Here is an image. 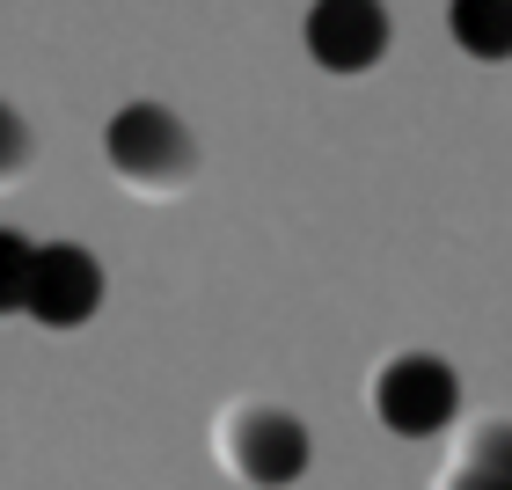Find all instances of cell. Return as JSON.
Masks as SVG:
<instances>
[{
	"instance_id": "6da1fadb",
	"label": "cell",
	"mask_w": 512,
	"mask_h": 490,
	"mask_svg": "<svg viewBox=\"0 0 512 490\" xmlns=\"http://www.w3.org/2000/svg\"><path fill=\"white\" fill-rule=\"evenodd\" d=\"M103 154L132 191H161V198L183 191L191 169H198V139L169 103H125L103 132Z\"/></svg>"
},
{
	"instance_id": "7a4b0ae2",
	"label": "cell",
	"mask_w": 512,
	"mask_h": 490,
	"mask_svg": "<svg viewBox=\"0 0 512 490\" xmlns=\"http://www.w3.org/2000/svg\"><path fill=\"white\" fill-rule=\"evenodd\" d=\"M220 454H227V469H235L242 483H256V490H286V483L308 476L315 439H308V425H300L293 410L242 403V410L220 425Z\"/></svg>"
},
{
	"instance_id": "3957f363",
	"label": "cell",
	"mask_w": 512,
	"mask_h": 490,
	"mask_svg": "<svg viewBox=\"0 0 512 490\" xmlns=\"http://www.w3.org/2000/svg\"><path fill=\"white\" fill-rule=\"evenodd\" d=\"M374 417H381L395 439H432V432H447L454 417H461V373H454L447 359H432V352L388 359L381 381H374Z\"/></svg>"
},
{
	"instance_id": "277c9868",
	"label": "cell",
	"mask_w": 512,
	"mask_h": 490,
	"mask_svg": "<svg viewBox=\"0 0 512 490\" xmlns=\"http://www.w3.org/2000/svg\"><path fill=\"white\" fill-rule=\"evenodd\" d=\"M300 37H308V59L322 74H374L388 59L395 22H388V0H315Z\"/></svg>"
},
{
	"instance_id": "5b68a950",
	"label": "cell",
	"mask_w": 512,
	"mask_h": 490,
	"mask_svg": "<svg viewBox=\"0 0 512 490\" xmlns=\"http://www.w3.org/2000/svg\"><path fill=\"white\" fill-rule=\"evenodd\" d=\"M96 308H103V264H96V249H81V242H37L22 315L44 322V330H81V322H96Z\"/></svg>"
},
{
	"instance_id": "8992f818",
	"label": "cell",
	"mask_w": 512,
	"mask_h": 490,
	"mask_svg": "<svg viewBox=\"0 0 512 490\" xmlns=\"http://www.w3.org/2000/svg\"><path fill=\"white\" fill-rule=\"evenodd\" d=\"M447 37L483 66L512 59V0H447Z\"/></svg>"
},
{
	"instance_id": "52a82bcc",
	"label": "cell",
	"mask_w": 512,
	"mask_h": 490,
	"mask_svg": "<svg viewBox=\"0 0 512 490\" xmlns=\"http://www.w3.org/2000/svg\"><path fill=\"white\" fill-rule=\"evenodd\" d=\"M30 264H37V242L15 235V227H0V315H22V300H30Z\"/></svg>"
},
{
	"instance_id": "ba28073f",
	"label": "cell",
	"mask_w": 512,
	"mask_h": 490,
	"mask_svg": "<svg viewBox=\"0 0 512 490\" xmlns=\"http://www.w3.org/2000/svg\"><path fill=\"white\" fill-rule=\"evenodd\" d=\"M461 461H476V469H491L498 483H512V425H483Z\"/></svg>"
},
{
	"instance_id": "9c48e42d",
	"label": "cell",
	"mask_w": 512,
	"mask_h": 490,
	"mask_svg": "<svg viewBox=\"0 0 512 490\" xmlns=\"http://www.w3.org/2000/svg\"><path fill=\"white\" fill-rule=\"evenodd\" d=\"M22 161H30V125H22L15 103H0V183H8Z\"/></svg>"
},
{
	"instance_id": "30bf717a",
	"label": "cell",
	"mask_w": 512,
	"mask_h": 490,
	"mask_svg": "<svg viewBox=\"0 0 512 490\" xmlns=\"http://www.w3.org/2000/svg\"><path fill=\"white\" fill-rule=\"evenodd\" d=\"M447 490H512V483H498L491 469H476V461H461V469L447 476Z\"/></svg>"
}]
</instances>
